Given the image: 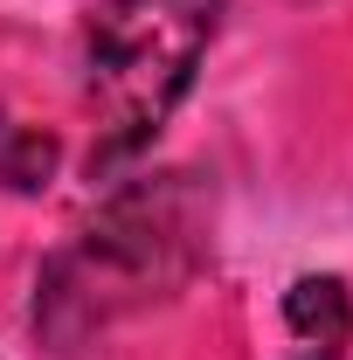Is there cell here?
I'll return each instance as SVG.
<instances>
[{
    "label": "cell",
    "instance_id": "2",
    "mask_svg": "<svg viewBox=\"0 0 353 360\" xmlns=\"http://www.w3.org/2000/svg\"><path fill=\"white\" fill-rule=\"evenodd\" d=\"M284 326H291V354L298 360H340L353 333V298L340 277H298L284 291Z\"/></svg>",
    "mask_w": 353,
    "mask_h": 360
},
{
    "label": "cell",
    "instance_id": "3",
    "mask_svg": "<svg viewBox=\"0 0 353 360\" xmlns=\"http://www.w3.org/2000/svg\"><path fill=\"white\" fill-rule=\"evenodd\" d=\"M49 174H56V139L35 132V125L0 118V180L21 187V194H35V187H49Z\"/></svg>",
    "mask_w": 353,
    "mask_h": 360
},
{
    "label": "cell",
    "instance_id": "1",
    "mask_svg": "<svg viewBox=\"0 0 353 360\" xmlns=\"http://www.w3.org/2000/svg\"><path fill=\"white\" fill-rule=\"evenodd\" d=\"M229 0H104L90 14V104L104 118L97 160H125L167 125Z\"/></svg>",
    "mask_w": 353,
    "mask_h": 360
}]
</instances>
